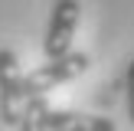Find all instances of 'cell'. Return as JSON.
Here are the masks:
<instances>
[{
	"label": "cell",
	"instance_id": "6da1fadb",
	"mask_svg": "<svg viewBox=\"0 0 134 131\" xmlns=\"http://www.w3.org/2000/svg\"><path fill=\"white\" fill-rule=\"evenodd\" d=\"M88 52H65L59 59H49L46 66L33 69L30 75H23V95L26 102L30 98H46V92H52L56 85H65L72 82L75 75H82L88 69Z\"/></svg>",
	"mask_w": 134,
	"mask_h": 131
},
{
	"label": "cell",
	"instance_id": "7a4b0ae2",
	"mask_svg": "<svg viewBox=\"0 0 134 131\" xmlns=\"http://www.w3.org/2000/svg\"><path fill=\"white\" fill-rule=\"evenodd\" d=\"M79 0H56L49 13V26H46V39H43V52L46 59H59L65 52H72V36H75V26H79Z\"/></svg>",
	"mask_w": 134,
	"mask_h": 131
},
{
	"label": "cell",
	"instance_id": "3957f363",
	"mask_svg": "<svg viewBox=\"0 0 134 131\" xmlns=\"http://www.w3.org/2000/svg\"><path fill=\"white\" fill-rule=\"evenodd\" d=\"M23 108H26V95H23V75H20L16 56L10 49H0V121L16 128Z\"/></svg>",
	"mask_w": 134,
	"mask_h": 131
},
{
	"label": "cell",
	"instance_id": "277c9868",
	"mask_svg": "<svg viewBox=\"0 0 134 131\" xmlns=\"http://www.w3.org/2000/svg\"><path fill=\"white\" fill-rule=\"evenodd\" d=\"M46 131H118L111 118L102 115H82V111H46Z\"/></svg>",
	"mask_w": 134,
	"mask_h": 131
},
{
	"label": "cell",
	"instance_id": "5b68a950",
	"mask_svg": "<svg viewBox=\"0 0 134 131\" xmlns=\"http://www.w3.org/2000/svg\"><path fill=\"white\" fill-rule=\"evenodd\" d=\"M46 111H49V105H46V98H30L23 108V115H20V131H46Z\"/></svg>",
	"mask_w": 134,
	"mask_h": 131
},
{
	"label": "cell",
	"instance_id": "8992f818",
	"mask_svg": "<svg viewBox=\"0 0 134 131\" xmlns=\"http://www.w3.org/2000/svg\"><path fill=\"white\" fill-rule=\"evenodd\" d=\"M124 89H128V118L134 124V62L128 66V79H124Z\"/></svg>",
	"mask_w": 134,
	"mask_h": 131
}]
</instances>
